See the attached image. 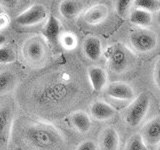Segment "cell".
I'll list each match as a JSON object with an SVG mask.
<instances>
[{"label":"cell","instance_id":"52a82bcc","mask_svg":"<svg viewBox=\"0 0 160 150\" xmlns=\"http://www.w3.org/2000/svg\"><path fill=\"white\" fill-rule=\"evenodd\" d=\"M105 91L110 98L120 100V101H131L136 97L131 85L122 81L112 82L106 85Z\"/></svg>","mask_w":160,"mask_h":150},{"label":"cell","instance_id":"2e32d148","mask_svg":"<svg viewBox=\"0 0 160 150\" xmlns=\"http://www.w3.org/2000/svg\"><path fill=\"white\" fill-rule=\"evenodd\" d=\"M84 4L80 1H74V0H65L61 1L59 4V12L67 20H72L77 17L79 13L83 10Z\"/></svg>","mask_w":160,"mask_h":150},{"label":"cell","instance_id":"5bb4252c","mask_svg":"<svg viewBox=\"0 0 160 150\" xmlns=\"http://www.w3.org/2000/svg\"><path fill=\"white\" fill-rule=\"evenodd\" d=\"M83 52L91 61H98L102 55V43L96 36H88L83 42Z\"/></svg>","mask_w":160,"mask_h":150},{"label":"cell","instance_id":"484cf974","mask_svg":"<svg viewBox=\"0 0 160 150\" xmlns=\"http://www.w3.org/2000/svg\"><path fill=\"white\" fill-rule=\"evenodd\" d=\"M18 1L16 0H0V6H2L6 9L15 8L17 6Z\"/></svg>","mask_w":160,"mask_h":150},{"label":"cell","instance_id":"603a6c76","mask_svg":"<svg viewBox=\"0 0 160 150\" xmlns=\"http://www.w3.org/2000/svg\"><path fill=\"white\" fill-rule=\"evenodd\" d=\"M16 60V54L11 47L3 45L0 47V64L11 63Z\"/></svg>","mask_w":160,"mask_h":150},{"label":"cell","instance_id":"6da1fadb","mask_svg":"<svg viewBox=\"0 0 160 150\" xmlns=\"http://www.w3.org/2000/svg\"><path fill=\"white\" fill-rule=\"evenodd\" d=\"M158 36L153 30L137 28L129 35V45L133 51L138 53H149L157 47Z\"/></svg>","mask_w":160,"mask_h":150},{"label":"cell","instance_id":"f1b7e54d","mask_svg":"<svg viewBox=\"0 0 160 150\" xmlns=\"http://www.w3.org/2000/svg\"><path fill=\"white\" fill-rule=\"evenodd\" d=\"M5 41H6V38H5V36H4V35H2V34H0V47L3 46Z\"/></svg>","mask_w":160,"mask_h":150},{"label":"cell","instance_id":"e0dca14e","mask_svg":"<svg viewBox=\"0 0 160 150\" xmlns=\"http://www.w3.org/2000/svg\"><path fill=\"white\" fill-rule=\"evenodd\" d=\"M129 21L139 28L150 27L153 23V15L142 9H134L129 14Z\"/></svg>","mask_w":160,"mask_h":150},{"label":"cell","instance_id":"4316f807","mask_svg":"<svg viewBox=\"0 0 160 150\" xmlns=\"http://www.w3.org/2000/svg\"><path fill=\"white\" fill-rule=\"evenodd\" d=\"M9 23H10V19L8 17V15L0 13V30H3L6 27H8Z\"/></svg>","mask_w":160,"mask_h":150},{"label":"cell","instance_id":"ac0fdd59","mask_svg":"<svg viewBox=\"0 0 160 150\" xmlns=\"http://www.w3.org/2000/svg\"><path fill=\"white\" fill-rule=\"evenodd\" d=\"M71 121L74 128L80 133H87L91 128V119L90 116L84 111H75L70 115Z\"/></svg>","mask_w":160,"mask_h":150},{"label":"cell","instance_id":"ba28073f","mask_svg":"<svg viewBox=\"0 0 160 150\" xmlns=\"http://www.w3.org/2000/svg\"><path fill=\"white\" fill-rule=\"evenodd\" d=\"M13 112L9 106L0 107V147L7 146L11 137Z\"/></svg>","mask_w":160,"mask_h":150},{"label":"cell","instance_id":"8992f818","mask_svg":"<svg viewBox=\"0 0 160 150\" xmlns=\"http://www.w3.org/2000/svg\"><path fill=\"white\" fill-rule=\"evenodd\" d=\"M23 54L29 62L33 64L41 62L46 55V46L39 37L29 39L23 47Z\"/></svg>","mask_w":160,"mask_h":150},{"label":"cell","instance_id":"9a60e30c","mask_svg":"<svg viewBox=\"0 0 160 150\" xmlns=\"http://www.w3.org/2000/svg\"><path fill=\"white\" fill-rule=\"evenodd\" d=\"M99 140L102 150H118L120 139L118 132L113 127L105 128L100 135Z\"/></svg>","mask_w":160,"mask_h":150},{"label":"cell","instance_id":"cb8c5ba5","mask_svg":"<svg viewBox=\"0 0 160 150\" xmlns=\"http://www.w3.org/2000/svg\"><path fill=\"white\" fill-rule=\"evenodd\" d=\"M131 5H132V1H130V0H118L115 3L116 12L120 16L125 17L128 14L130 8H131Z\"/></svg>","mask_w":160,"mask_h":150},{"label":"cell","instance_id":"ffe728a7","mask_svg":"<svg viewBox=\"0 0 160 150\" xmlns=\"http://www.w3.org/2000/svg\"><path fill=\"white\" fill-rule=\"evenodd\" d=\"M58 42L61 44V46L65 50H73L77 47L78 45V38L76 34L71 31H64L60 34Z\"/></svg>","mask_w":160,"mask_h":150},{"label":"cell","instance_id":"7c38bea8","mask_svg":"<svg viewBox=\"0 0 160 150\" xmlns=\"http://www.w3.org/2000/svg\"><path fill=\"white\" fill-rule=\"evenodd\" d=\"M61 23L55 16H49L47 19V22L45 24V26L42 29V36L46 40L47 42L54 44L58 42L60 34L62 33L61 31Z\"/></svg>","mask_w":160,"mask_h":150},{"label":"cell","instance_id":"8fae6325","mask_svg":"<svg viewBox=\"0 0 160 150\" xmlns=\"http://www.w3.org/2000/svg\"><path fill=\"white\" fill-rule=\"evenodd\" d=\"M90 114L95 120L105 121L111 119L116 114V109L107 102L97 100L90 105Z\"/></svg>","mask_w":160,"mask_h":150},{"label":"cell","instance_id":"4fadbf2b","mask_svg":"<svg viewBox=\"0 0 160 150\" xmlns=\"http://www.w3.org/2000/svg\"><path fill=\"white\" fill-rule=\"evenodd\" d=\"M88 78L93 91L100 92L107 85V73L99 66H91L88 68Z\"/></svg>","mask_w":160,"mask_h":150},{"label":"cell","instance_id":"277c9868","mask_svg":"<svg viewBox=\"0 0 160 150\" xmlns=\"http://www.w3.org/2000/svg\"><path fill=\"white\" fill-rule=\"evenodd\" d=\"M48 16V11L46 7L42 4H33L25 9L20 14H18L15 20L21 26H34L44 21Z\"/></svg>","mask_w":160,"mask_h":150},{"label":"cell","instance_id":"7402d4cb","mask_svg":"<svg viewBox=\"0 0 160 150\" xmlns=\"http://www.w3.org/2000/svg\"><path fill=\"white\" fill-rule=\"evenodd\" d=\"M125 150H148L147 145L144 143L140 134H134L128 140Z\"/></svg>","mask_w":160,"mask_h":150},{"label":"cell","instance_id":"5b68a950","mask_svg":"<svg viewBox=\"0 0 160 150\" xmlns=\"http://www.w3.org/2000/svg\"><path fill=\"white\" fill-rule=\"evenodd\" d=\"M109 66L115 72H123L129 65V55L121 44H115L108 51Z\"/></svg>","mask_w":160,"mask_h":150},{"label":"cell","instance_id":"83f0119b","mask_svg":"<svg viewBox=\"0 0 160 150\" xmlns=\"http://www.w3.org/2000/svg\"><path fill=\"white\" fill-rule=\"evenodd\" d=\"M153 80H154L155 85H156V87L159 88V60H157L156 63H155L154 72H153Z\"/></svg>","mask_w":160,"mask_h":150},{"label":"cell","instance_id":"30bf717a","mask_svg":"<svg viewBox=\"0 0 160 150\" xmlns=\"http://www.w3.org/2000/svg\"><path fill=\"white\" fill-rule=\"evenodd\" d=\"M109 9L105 4L98 3L89 7L83 14L84 21L89 25H98L107 19Z\"/></svg>","mask_w":160,"mask_h":150},{"label":"cell","instance_id":"9c48e42d","mask_svg":"<svg viewBox=\"0 0 160 150\" xmlns=\"http://www.w3.org/2000/svg\"><path fill=\"white\" fill-rule=\"evenodd\" d=\"M140 135L146 145H158L160 142V118L156 116L148 121L143 127L142 133Z\"/></svg>","mask_w":160,"mask_h":150},{"label":"cell","instance_id":"44dd1931","mask_svg":"<svg viewBox=\"0 0 160 150\" xmlns=\"http://www.w3.org/2000/svg\"><path fill=\"white\" fill-rule=\"evenodd\" d=\"M132 3H134L136 8L142 9L151 14L158 12L160 9V1L158 0H136L132 1Z\"/></svg>","mask_w":160,"mask_h":150},{"label":"cell","instance_id":"7a4b0ae2","mask_svg":"<svg viewBox=\"0 0 160 150\" xmlns=\"http://www.w3.org/2000/svg\"><path fill=\"white\" fill-rule=\"evenodd\" d=\"M150 98L146 93L139 94L135 97L125 111V121L131 127H136L141 123L148 113Z\"/></svg>","mask_w":160,"mask_h":150},{"label":"cell","instance_id":"3957f363","mask_svg":"<svg viewBox=\"0 0 160 150\" xmlns=\"http://www.w3.org/2000/svg\"><path fill=\"white\" fill-rule=\"evenodd\" d=\"M27 137L33 145L42 149H48L59 141V134L56 130L43 125H35L28 129Z\"/></svg>","mask_w":160,"mask_h":150},{"label":"cell","instance_id":"d6986e66","mask_svg":"<svg viewBox=\"0 0 160 150\" xmlns=\"http://www.w3.org/2000/svg\"><path fill=\"white\" fill-rule=\"evenodd\" d=\"M15 84H16V76L12 72H0V95L10 92L14 88Z\"/></svg>","mask_w":160,"mask_h":150},{"label":"cell","instance_id":"d4e9b609","mask_svg":"<svg viewBox=\"0 0 160 150\" xmlns=\"http://www.w3.org/2000/svg\"><path fill=\"white\" fill-rule=\"evenodd\" d=\"M76 150H97V145L92 140H86V141L80 143Z\"/></svg>","mask_w":160,"mask_h":150}]
</instances>
